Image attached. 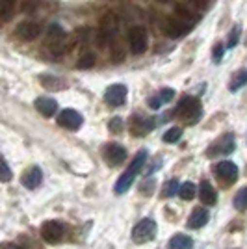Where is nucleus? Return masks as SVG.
Returning a JSON list of instances; mask_svg holds the SVG:
<instances>
[{
  "label": "nucleus",
  "instance_id": "obj_16",
  "mask_svg": "<svg viewBox=\"0 0 247 249\" xmlns=\"http://www.w3.org/2000/svg\"><path fill=\"white\" fill-rule=\"evenodd\" d=\"M199 197H201L203 205H206V207H212V205L217 203L216 190H214V186H212L208 180H203V182H201V186H199Z\"/></svg>",
  "mask_w": 247,
  "mask_h": 249
},
{
  "label": "nucleus",
  "instance_id": "obj_13",
  "mask_svg": "<svg viewBox=\"0 0 247 249\" xmlns=\"http://www.w3.org/2000/svg\"><path fill=\"white\" fill-rule=\"evenodd\" d=\"M155 128V121L151 117H143V115L136 114L132 119H130V130L134 132L136 136H145L147 132H151Z\"/></svg>",
  "mask_w": 247,
  "mask_h": 249
},
{
  "label": "nucleus",
  "instance_id": "obj_31",
  "mask_svg": "<svg viewBox=\"0 0 247 249\" xmlns=\"http://www.w3.org/2000/svg\"><path fill=\"white\" fill-rule=\"evenodd\" d=\"M223 52H225V49L221 45H217L216 49H214V62H219L223 58Z\"/></svg>",
  "mask_w": 247,
  "mask_h": 249
},
{
  "label": "nucleus",
  "instance_id": "obj_27",
  "mask_svg": "<svg viewBox=\"0 0 247 249\" xmlns=\"http://www.w3.org/2000/svg\"><path fill=\"white\" fill-rule=\"evenodd\" d=\"M8 180H11V169L6 164V160L0 156V182H8Z\"/></svg>",
  "mask_w": 247,
  "mask_h": 249
},
{
  "label": "nucleus",
  "instance_id": "obj_30",
  "mask_svg": "<svg viewBox=\"0 0 247 249\" xmlns=\"http://www.w3.org/2000/svg\"><path fill=\"white\" fill-rule=\"evenodd\" d=\"M123 58H124V51L121 49V47H115L112 52V60L119 63V62H123Z\"/></svg>",
  "mask_w": 247,
  "mask_h": 249
},
{
  "label": "nucleus",
  "instance_id": "obj_9",
  "mask_svg": "<svg viewBox=\"0 0 247 249\" xmlns=\"http://www.w3.org/2000/svg\"><path fill=\"white\" fill-rule=\"evenodd\" d=\"M104 160L108 166H119L126 160V149L119 143H108L104 147Z\"/></svg>",
  "mask_w": 247,
  "mask_h": 249
},
{
  "label": "nucleus",
  "instance_id": "obj_24",
  "mask_svg": "<svg viewBox=\"0 0 247 249\" xmlns=\"http://www.w3.org/2000/svg\"><path fill=\"white\" fill-rule=\"evenodd\" d=\"M182 138V128H178V126H173V128H169L167 132L164 134V142L165 143H175Z\"/></svg>",
  "mask_w": 247,
  "mask_h": 249
},
{
  "label": "nucleus",
  "instance_id": "obj_10",
  "mask_svg": "<svg viewBox=\"0 0 247 249\" xmlns=\"http://www.w3.org/2000/svg\"><path fill=\"white\" fill-rule=\"evenodd\" d=\"M126 86L123 84H113L110 86L108 89H106V93H104V101L106 104H110V106H123L124 101H126Z\"/></svg>",
  "mask_w": 247,
  "mask_h": 249
},
{
  "label": "nucleus",
  "instance_id": "obj_7",
  "mask_svg": "<svg viewBox=\"0 0 247 249\" xmlns=\"http://www.w3.org/2000/svg\"><path fill=\"white\" fill-rule=\"evenodd\" d=\"M63 234H65V227H63L62 221L51 219V221H45L43 223L41 236L47 244H58L63 238Z\"/></svg>",
  "mask_w": 247,
  "mask_h": 249
},
{
  "label": "nucleus",
  "instance_id": "obj_4",
  "mask_svg": "<svg viewBox=\"0 0 247 249\" xmlns=\"http://www.w3.org/2000/svg\"><path fill=\"white\" fill-rule=\"evenodd\" d=\"M234 149H236V138H234V134L229 132V134H223L221 138H217L216 142L208 147V153L206 155L210 156V158H214V156H225V155H230Z\"/></svg>",
  "mask_w": 247,
  "mask_h": 249
},
{
  "label": "nucleus",
  "instance_id": "obj_23",
  "mask_svg": "<svg viewBox=\"0 0 247 249\" xmlns=\"http://www.w3.org/2000/svg\"><path fill=\"white\" fill-rule=\"evenodd\" d=\"M76 65H78V69H91L93 65H95V54H93V52L82 54Z\"/></svg>",
  "mask_w": 247,
  "mask_h": 249
},
{
  "label": "nucleus",
  "instance_id": "obj_28",
  "mask_svg": "<svg viewBox=\"0 0 247 249\" xmlns=\"http://www.w3.org/2000/svg\"><path fill=\"white\" fill-rule=\"evenodd\" d=\"M246 197H247V192H246V188H242L240 192L236 194V197H234V207L240 210V212H244L246 210Z\"/></svg>",
  "mask_w": 247,
  "mask_h": 249
},
{
  "label": "nucleus",
  "instance_id": "obj_19",
  "mask_svg": "<svg viewBox=\"0 0 247 249\" xmlns=\"http://www.w3.org/2000/svg\"><path fill=\"white\" fill-rule=\"evenodd\" d=\"M208 219H210V214H208V210L203 207L195 208L194 212H192V216L188 219V227L192 229H201L205 227L206 223H208Z\"/></svg>",
  "mask_w": 247,
  "mask_h": 249
},
{
  "label": "nucleus",
  "instance_id": "obj_34",
  "mask_svg": "<svg viewBox=\"0 0 247 249\" xmlns=\"http://www.w3.org/2000/svg\"><path fill=\"white\" fill-rule=\"evenodd\" d=\"M194 4H195L199 10H203V8L208 6V2H206V0H194Z\"/></svg>",
  "mask_w": 247,
  "mask_h": 249
},
{
  "label": "nucleus",
  "instance_id": "obj_25",
  "mask_svg": "<svg viewBox=\"0 0 247 249\" xmlns=\"http://www.w3.org/2000/svg\"><path fill=\"white\" fill-rule=\"evenodd\" d=\"M244 84H246V69H240L236 76L232 78V82H230V91H238Z\"/></svg>",
  "mask_w": 247,
  "mask_h": 249
},
{
  "label": "nucleus",
  "instance_id": "obj_6",
  "mask_svg": "<svg viewBox=\"0 0 247 249\" xmlns=\"http://www.w3.org/2000/svg\"><path fill=\"white\" fill-rule=\"evenodd\" d=\"M156 234V221L151 218L141 219L132 231V240L136 244H145V242H151Z\"/></svg>",
  "mask_w": 247,
  "mask_h": 249
},
{
  "label": "nucleus",
  "instance_id": "obj_26",
  "mask_svg": "<svg viewBox=\"0 0 247 249\" xmlns=\"http://www.w3.org/2000/svg\"><path fill=\"white\" fill-rule=\"evenodd\" d=\"M13 4L15 0H0V19H8L10 17L11 10H13Z\"/></svg>",
  "mask_w": 247,
  "mask_h": 249
},
{
  "label": "nucleus",
  "instance_id": "obj_11",
  "mask_svg": "<svg viewBox=\"0 0 247 249\" xmlns=\"http://www.w3.org/2000/svg\"><path fill=\"white\" fill-rule=\"evenodd\" d=\"M82 115L78 114L76 110H72V108H67V110H63L62 114L58 115V123L62 124L63 128H69V130H78L82 126Z\"/></svg>",
  "mask_w": 247,
  "mask_h": 249
},
{
  "label": "nucleus",
  "instance_id": "obj_14",
  "mask_svg": "<svg viewBox=\"0 0 247 249\" xmlns=\"http://www.w3.org/2000/svg\"><path fill=\"white\" fill-rule=\"evenodd\" d=\"M17 34H19V37L24 39V41H34L41 34V26L34 21H24L17 26Z\"/></svg>",
  "mask_w": 247,
  "mask_h": 249
},
{
  "label": "nucleus",
  "instance_id": "obj_12",
  "mask_svg": "<svg viewBox=\"0 0 247 249\" xmlns=\"http://www.w3.org/2000/svg\"><path fill=\"white\" fill-rule=\"evenodd\" d=\"M214 173L219 178H225L227 182H234L238 177V166L230 160H225V162H219L214 166Z\"/></svg>",
  "mask_w": 247,
  "mask_h": 249
},
{
  "label": "nucleus",
  "instance_id": "obj_1",
  "mask_svg": "<svg viewBox=\"0 0 247 249\" xmlns=\"http://www.w3.org/2000/svg\"><path fill=\"white\" fill-rule=\"evenodd\" d=\"M145 160H147V151L141 149V151L134 156V160L130 162V166L126 167V171L117 178V182H115V194H124L126 190H130V186H132V182L136 180L138 173H140L141 167H143Z\"/></svg>",
  "mask_w": 247,
  "mask_h": 249
},
{
  "label": "nucleus",
  "instance_id": "obj_18",
  "mask_svg": "<svg viewBox=\"0 0 247 249\" xmlns=\"http://www.w3.org/2000/svg\"><path fill=\"white\" fill-rule=\"evenodd\" d=\"M35 110L41 115H45V117H52L58 110V103L51 97H39L35 101Z\"/></svg>",
  "mask_w": 247,
  "mask_h": 249
},
{
  "label": "nucleus",
  "instance_id": "obj_2",
  "mask_svg": "<svg viewBox=\"0 0 247 249\" xmlns=\"http://www.w3.org/2000/svg\"><path fill=\"white\" fill-rule=\"evenodd\" d=\"M175 115H178L180 119H184L186 123L195 124L199 119H201V114H203V108H201V103L197 97H192V95H186L182 97L178 104H176Z\"/></svg>",
  "mask_w": 247,
  "mask_h": 249
},
{
  "label": "nucleus",
  "instance_id": "obj_35",
  "mask_svg": "<svg viewBox=\"0 0 247 249\" xmlns=\"http://www.w3.org/2000/svg\"><path fill=\"white\" fill-rule=\"evenodd\" d=\"M156 2H162V4H165V2H171V0H156Z\"/></svg>",
  "mask_w": 247,
  "mask_h": 249
},
{
  "label": "nucleus",
  "instance_id": "obj_3",
  "mask_svg": "<svg viewBox=\"0 0 247 249\" xmlns=\"http://www.w3.org/2000/svg\"><path fill=\"white\" fill-rule=\"evenodd\" d=\"M117 28H119V17H117L113 11L106 13L103 19H101V30H99L97 39H95V41H97V47H106V45L115 37Z\"/></svg>",
  "mask_w": 247,
  "mask_h": 249
},
{
  "label": "nucleus",
  "instance_id": "obj_33",
  "mask_svg": "<svg viewBox=\"0 0 247 249\" xmlns=\"http://www.w3.org/2000/svg\"><path fill=\"white\" fill-rule=\"evenodd\" d=\"M0 249H22L21 246H17V244H10V242H6V244H2Z\"/></svg>",
  "mask_w": 247,
  "mask_h": 249
},
{
  "label": "nucleus",
  "instance_id": "obj_20",
  "mask_svg": "<svg viewBox=\"0 0 247 249\" xmlns=\"http://www.w3.org/2000/svg\"><path fill=\"white\" fill-rule=\"evenodd\" d=\"M169 249H194V240L186 234H175L173 238L169 240Z\"/></svg>",
  "mask_w": 247,
  "mask_h": 249
},
{
  "label": "nucleus",
  "instance_id": "obj_32",
  "mask_svg": "<svg viewBox=\"0 0 247 249\" xmlns=\"http://www.w3.org/2000/svg\"><path fill=\"white\" fill-rule=\"evenodd\" d=\"M236 41H238V30H234V32H230V36H229V45H227V47H234Z\"/></svg>",
  "mask_w": 247,
  "mask_h": 249
},
{
  "label": "nucleus",
  "instance_id": "obj_5",
  "mask_svg": "<svg viewBox=\"0 0 247 249\" xmlns=\"http://www.w3.org/2000/svg\"><path fill=\"white\" fill-rule=\"evenodd\" d=\"M128 45L132 54H143L149 47V34L143 26H134L128 32Z\"/></svg>",
  "mask_w": 247,
  "mask_h": 249
},
{
  "label": "nucleus",
  "instance_id": "obj_21",
  "mask_svg": "<svg viewBox=\"0 0 247 249\" xmlns=\"http://www.w3.org/2000/svg\"><path fill=\"white\" fill-rule=\"evenodd\" d=\"M178 196L184 199V201H192L197 196V188L194 182H184L178 188Z\"/></svg>",
  "mask_w": 247,
  "mask_h": 249
},
{
  "label": "nucleus",
  "instance_id": "obj_8",
  "mask_svg": "<svg viewBox=\"0 0 247 249\" xmlns=\"http://www.w3.org/2000/svg\"><path fill=\"white\" fill-rule=\"evenodd\" d=\"M192 30V22L184 21V19H178V17H173V19H169V21L164 24V32L167 37H171V39H180V37H184L188 32Z\"/></svg>",
  "mask_w": 247,
  "mask_h": 249
},
{
  "label": "nucleus",
  "instance_id": "obj_17",
  "mask_svg": "<svg viewBox=\"0 0 247 249\" xmlns=\"http://www.w3.org/2000/svg\"><path fill=\"white\" fill-rule=\"evenodd\" d=\"M175 97V91L171 89V88H164V89H160V93L153 95L151 99H149V106L153 108V110H160L164 104H167L171 99Z\"/></svg>",
  "mask_w": 247,
  "mask_h": 249
},
{
  "label": "nucleus",
  "instance_id": "obj_29",
  "mask_svg": "<svg viewBox=\"0 0 247 249\" xmlns=\"http://www.w3.org/2000/svg\"><path fill=\"white\" fill-rule=\"evenodd\" d=\"M108 128H110L112 132H121V130H123V119H121V117H113L112 121L108 123Z\"/></svg>",
  "mask_w": 247,
  "mask_h": 249
},
{
  "label": "nucleus",
  "instance_id": "obj_22",
  "mask_svg": "<svg viewBox=\"0 0 247 249\" xmlns=\"http://www.w3.org/2000/svg\"><path fill=\"white\" fill-rule=\"evenodd\" d=\"M178 188H180V182H178V178H171V180H167L162 188V196L164 197H173L175 194H178Z\"/></svg>",
  "mask_w": 247,
  "mask_h": 249
},
{
  "label": "nucleus",
  "instance_id": "obj_15",
  "mask_svg": "<svg viewBox=\"0 0 247 249\" xmlns=\"http://www.w3.org/2000/svg\"><path fill=\"white\" fill-rule=\"evenodd\" d=\"M43 182V171L37 166L30 167L24 175H22V186L28 190H35Z\"/></svg>",
  "mask_w": 247,
  "mask_h": 249
}]
</instances>
